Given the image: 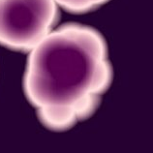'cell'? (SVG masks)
Wrapping results in <instances>:
<instances>
[{
	"instance_id": "6da1fadb",
	"label": "cell",
	"mask_w": 153,
	"mask_h": 153,
	"mask_svg": "<svg viewBox=\"0 0 153 153\" xmlns=\"http://www.w3.org/2000/svg\"><path fill=\"white\" fill-rule=\"evenodd\" d=\"M111 80L102 36L90 27L67 25L30 51L23 85L40 121L63 131L93 114Z\"/></svg>"
},
{
	"instance_id": "7a4b0ae2",
	"label": "cell",
	"mask_w": 153,
	"mask_h": 153,
	"mask_svg": "<svg viewBox=\"0 0 153 153\" xmlns=\"http://www.w3.org/2000/svg\"><path fill=\"white\" fill-rule=\"evenodd\" d=\"M55 0H0V45L30 51L53 30Z\"/></svg>"
},
{
	"instance_id": "3957f363",
	"label": "cell",
	"mask_w": 153,
	"mask_h": 153,
	"mask_svg": "<svg viewBox=\"0 0 153 153\" xmlns=\"http://www.w3.org/2000/svg\"><path fill=\"white\" fill-rule=\"evenodd\" d=\"M108 1V0H55L58 6L71 13H85Z\"/></svg>"
}]
</instances>
